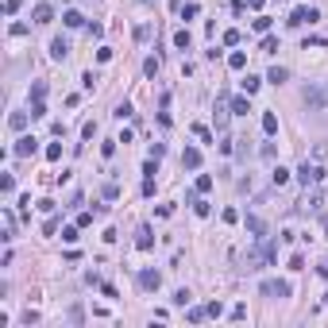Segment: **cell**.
<instances>
[{"mask_svg": "<svg viewBox=\"0 0 328 328\" xmlns=\"http://www.w3.org/2000/svg\"><path fill=\"white\" fill-rule=\"evenodd\" d=\"M35 151H39V139H31V135H23V139H19V143L12 147V155H19V159H27V155H35Z\"/></svg>", "mask_w": 328, "mask_h": 328, "instance_id": "obj_7", "label": "cell"}, {"mask_svg": "<svg viewBox=\"0 0 328 328\" xmlns=\"http://www.w3.org/2000/svg\"><path fill=\"white\" fill-rule=\"evenodd\" d=\"M239 43V31L232 27V31H224V46H236Z\"/></svg>", "mask_w": 328, "mask_h": 328, "instance_id": "obj_37", "label": "cell"}, {"mask_svg": "<svg viewBox=\"0 0 328 328\" xmlns=\"http://www.w3.org/2000/svg\"><path fill=\"white\" fill-rule=\"evenodd\" d=\"M259 294H263V298L282 301V298H290V294H294V286H290V282H282V278H267V282L259 286Z\"/></svg>", "mask_w": 328, "mask_h": 328, "instance_id": "obj_4", "label": "cell"}, {"mask_svg": "<svg viewBox=\"0 0 328 328\" xmlns=\"http://www.w3.org/2000/svg\"><path fill=\"white\" fill-rule=\"evenodd\" d=\"M259 85H263V77H255V74L243 77V93H247V97H251V93H259Z\"/></svg>", "mask_w": 328, "mask_h": 328, "instance_id": "obj_18", "label": "cell"}, {"mask_svg": "<svg viewBox=\"0 0 328 328\" xmlns=\"http://www.w3.org/2000/svg\"><path fill=\"white\" fill-rule=\"evenodd\" d=\"M228 317H232V321H243V317H247V305H232V313H228Z\"/></svg>", "mask_w": 328, "mask_h": 328, "instance_id": "obj_40", "label": "cell"}, {"mask_svg": "<svg viewBox=\"0 0 328 328\" xmlns=\"http://www.w3.org/2000/svg\"><path fill=\"white\" fill-rule=\"evenodd\" d=\"M197 12H201V8H197V4H185V8H181V19H193Z\"/></svg>", "mask_w": 328, "mask_h": 328, "instance_id": "obj_42", "label": "cell"}, {"mask_svg": "<svg viewBox=\"0 0 328 328\" xmlns=\"http://www.w3.org/2000/svg\"><path fill=\"white\" fill-rule=\"evenodd\" d=\"M228 105H232V116H247V112H251V101H247V97H232Z\"/></svg>", "mask_w": 328, "mask_h": 328, "instance_id": "obj_11", "label": "cell"}, {"mask_svg": "<svg viewBox=\"0 0 328 328\" xmlns=\"http://www.w3.org/2000/svg\"><path fill=\"white\" fill-rule=\"evenodd\" d=\"M205 309H209V317H220V313H224V305H220V301H209Z\"/></svg>", "mask_w": 328, "mask_h": 328, "instance_id": "obj_44", "label": "cell"}, {"mask_svg": "<svg viewBox=\"0 0 328 328\" xmlns=\"http://www.w3.org/2000/svg\"><path fill=\"white\" fill-rule=\"evenodd\" d=\"M205 317H209V309H205V305H193V309L185 313V321H189V325H201Z\"/></svg>", "mask_w": 328, "mask_h": 328, "instance_id": "obj_15", "label": "cell"}, {"mask_svg": "<svg viewBox=\"0 0 328 328\" xmlns=\"http://www.w3.org/2000/svg\"><path fill=\"white\" fill-rule=\"evenodd\" d=\"M54 19V8L50 4H35V23H50Z\"/></svg>", "mask_w": 328, "mask_h": 328, "instance_id": "obj_12", "label": "cell"}, {"mask_svg": "<svg viewBox=\"0 0 328 328\" xmlns=\"http://www.w3.org/2000/svg\"><path fill=\"white\" fill-rule=\"evenodd\" d=\"M193 212H197V216H209L212 205H209V201H201V197H193Z\"/></svg>", "mask_w": 328, "mask_h": 328, "instance_id": "obj_26", "label": "cell"}, {"mask_svg": "<svg viewBox=\"0 0 328 328\" xmlns=\"http://www.w3.org/2000/svg\"><path fill=\"white\" fill-rule=\"evenodd\" d=\"M62 23H66V27H81L85 15H81V12H66V15H62Z\"/></svg>", "mask_w": 328, "mask_h": 328, "instance_id": "obj_21", "label": "cell"}, {"mask_svg": "<svg viewBox=\"0 0 328 328\" xmlns=\"http://www.w3.org/2000/svg\"><path fill=\"white\" fill-rule=\"evenodd\" d=\"M112 116H116V120H128V116H132V105H128V101H124V105H116V112H112Z\"/></svg>", "mask_w": 328, "mask_h": 328, "instance_id": "obj_35", "label": "cell"}, {"mask_svg": "<svg viewBox=\"0 0 328 328\" xmlns=\"http://www.w3.org/2000/svg\"><path fill=\"white\" fill-rule=\"evenodd\" d=\"M321 274H325V278H328V259H325V263H321Z\"/></svg>", "mask_w": 328, "mask_h": 328, "instance_id": "obj_47", "label": "cell"}, {"mask_svg": "<svg viewBox=\"0 0 328 328\" xmlns=\"http://www.w3.org/2000/svg\"><path fill=\"white\" fill-rule=\"evenodd\" d=\"M46 116V105L43 101H35V105H31V120H43Z\"/></svg>", "mask_w": 328, "mask_h": 328, "instance_id": "obj_34", "label": "cell"}, {"mask_svg": "<svg viewBox=\"0 0 328 328\" xmlns=\"http://www.w3.org/2000/svg\"><path fill=\"white\" fill-rule=\"evenodd\" d=\"M181 166H185V170H197V166H201V151L185 147V151H181Z\"/></svg>", "mask_w": 328, "mask_h": 328, "instance_id": "obj_8", "label": "cell"}, {"mask_svg": "<svg viewBox=\"0 0 328 328\" xmlns=\"http://www.w3.org/2000/svg\"><path fill=\"white\" fill-rule=\"evenodd\" d=\"M8 128H12V132H23V128H27V112H12V116H8Z\"/></svg>", "mask_w": 328, "mask_h": 328, "instance_id": "obj_14", "label": "cell"}, {"mask_svg": "<svg viewBox=\"0 0 328 328\" xmlns=\"http://www.w3.org/2000/svg\"><path fill=\"white\" fill-rule=\"evenodd\" d=\"M0 189H4V197H12V189H15V178H12V174H4V178H0Z\"/></svg>", "mask_w": 328, "mask_h": 328, "instance_id": "obj_28", "label": "cell"}, {"mask_svg": "<svg viewBox=\"0 0 328 328\" xmlns=\"http://www.w3.org/2000/svg\"><path fill=\"white\" fill-rule=\"evenodd\" d=\"M116 197H120V185H116V181H108V185H105V201H116Z\"/></svg>", "mask_w": 328, "mask_h": 328, "instance_id": "obj_36", "label": "cell"}, {"mask_svg": "<svg viewBox=\"0 0 328 328\" xmlns=\"http://www.w3.org/2000/svg\"><path fill=\"white\" fill-rule=\"evenodd\" d=\"M321 178H325V166L321 163H309V159H305V163L298 166V181L305 189H309V185H321Z\"/></svg>", "mask_w": 328, "mask_h": 328, "instance_id": "obj_3", "label": "cell"}, {"mask_svg": "<svg viewBox=\"0 0 328 328\" xmlns=\"http://www.w3.org/2000/svg\"><path fill=\"white\" fill-rule=\"evenodd\" d=\"M255 31H263V35H267V31H270V15H259V19H255Z\"/></svg>", "mask_w": 328, "mask_h": 328, "instance_id": "obj_38", "label": "cell"}, {"mask_svg": "<svg viewBox=\"0 0 328 328\" xmlns=\"http://www.w3.org/2000/svg\"><path fill=\"white\" fill-rule=\"evenodd\" d=\"M193 189H197V193H212V174H201Z\"/></svg>", "mask_w": 328, "mask_h": 328, "instance_id": "obj_24", "label": "cell"}, {"mask_svg": "<svg viewBox=\"0 0 328 328\" xmlns=\"http://www.w3.org/2000/svg\"><path fill=\"white\" fill-rule=\"evenodd\" d=\"M135 247H139V251H151V247H155V236H151V228H147V224L139 228V236H135Z\"/></svg>", "mask_w": 328, "mask_h": 328, "instance_id": "obj_10", "label": "cell"}, {"mask_svg": "<svg viewBox=\"0 0 328 328\" xmlns=\"http://www.w3.org/2000/svg\"><path fill=\"white\" fill-rule=\"evenodd\" d=\"M317 19H321V12L301 4V8H294V12H290V19H286V23H290V27H305V23H317Z\"/></svg>", "mask_w": 328, "mask_h": 328, "instance_id": "obj_5", "label": "cell"}, {"mask_svg": "<svg viewBox=\"0 0 328 328\" xmlns=\"http://www.w3.org/2000/svg\"><path fill=\"white\" fill-rule=\"evenodd\" d=\"M228 66H232V70H243V66H247V54H243V50L228 54Z\"/></svg>", "mask_w": 328, "mask_h": 328, "instance_id": "obj_23", "label": "cell"}, {"mask_svg": "<svg viewBox=\"0 0 328 328\" xmlns=\"http://www.w3.org/2000/svg\"><path fill=\"white\" fill-rule=\"evenodd\" d=\"M270 181H274V185H286V181H290V170H286V166H274V170H270Z\"/></svg>", "mask_w": 328, "mask_h": 328, "instance_id": "obj_17", "label": "cell"}, {"mask_svg": "<svg viewBox=\"0 0 328 328\" xmlns=\"http://www.w3.org/2000/svg\"><path fill=\"white\" fill-rule=\"evenodd\" d=\"M116 143H120V139H108L105 147H101V155H105V159H112V155H116Z\"/></svg>", "mask_w": 328, "mask_h": 328, "instance_id": "obj_39", "label": "cell"}, {"mask_svg": "<svg viewBox=\"0 0 328 328\" xmlns=\"http://www.w3.org/2000/svg\"><path fill=\"white\" fill-rule=\"evenodd\" d=\"M174 305L185 309V305H189V290H174Z\"/></svg>", "mask_w": 328, "mask_h": 328, "instance_id": "obj_32", "label": "cell"}, {"mask_svg": "<svg viewBox=\"0 0 328 328\" xmlns=\"http://www.w3.org/2000/svg\"><path fill=\"white\" fill-rule=\"evenodd\" d=\"M46 97V81H35V85H31V101H43Z\"/></svg>", "mask_w": 328, "mask_h": 328, "instance_id": "obj_27", "label": "cell"}, {"mask_svg": "<svg viewBox=\"0 0 328 328\" xmlns=\"http://www.w3.org/2000/svg\"><path fill=\"white\" fill-rule=\"evenodd\" d=\"M193 135L201 139V143H212V132L205 128V124H193Z\"/></svg>", "mask_w": 328, "mask_h": 328, "instance_id": "obj_25", "label": "cell"}, {"mask_svg": "<svg viewBox=\"0 0 328 328\" xmlns=\"http://www.w3.org/2000/svg\"><path fill=\"white\" fill-rule=\"evenodd\" d=\"M274 50H278V39H274V35H267V39H263V54H274Z\"/></svg>", "mask_w": 328, "mask_h": 328, "instance_id": "obj_33", "label": "cell"}, {"mask_svg": "<svg viewBox=\"0 0 328 328\" xmlns=\"http://www.w3.org/2000/svg\"><path fill=\"white\" fill-rule=\"evenodd\" d=\"M62 239H66V243H77V228H62Z\"/></svg>", "mask_w": 328, "mask_h": 328, "instance_id": "obj_43", "label": "cell"}, {"mask_svg": "<svg viewBox=\"0 0 328 328\" xmlns=\"http://www.w3.org/2000/svg\"><path fill=\"white\" fill-rule=\"evenodd\" d=\"M66 54H70V43H66V39L58 35V39L50 43V58H54V62H66Z\"/></svg>", "mask_w": 328, "mask_h": 328, "instance_id": "obj_9", "label": "cell"}, {"mask_svg": "<svg viewBox=\"0 0 328 328\" xmlns=\"http://www.w3.org/2000/svg\"><path fill=\"white\" fill-rule=\"evenodd\" d=\"M305 108H309V112H328V85L325 81L305 85Z\"/></svg>", "mask_w": 328, "mask_h": 328, "instance_id": "obj_2", "label": "cell"}, {"mask_svg": "<svg viewBox=\"0 0 328 328\" xmlns=\"http://www.w3.org/2000/svg\"><path fill=\"white\" fill-rule=\"evenodd\" d=\"M263 132H267V135L278 132V116H274V112H263Z\"/></svg>", "mask_w": 328, "mask_h": 328, "instance_id": "obj_19", "label": "cell"}, {"mask_svg": "<svg viewBox=\"0 0 328 328\" xmlns=\"http://www.w3.org/2000/svg\"><path fill=\"white\" fill-rule=\"evenodd\" d=\"M135 39H139V43H147V39H151V23H139V27H135Z\"/></svg>", "mask_w": 328, "mask_h": 328, "instance_id": "obj_30", "label": "cell"}, {"mask_svg": "<svg viewBox=\"0 0 328 328\" xmlns=\"http://www.w3.org/2000/svg\"><path fill=\"white\" fill-rule=\"evenodd\" d=\"M19 4H23V0H4V12L15 15V12H19Z\"/></svg>", "mask_w": 328, "mask_h": 328, "instance_id": "obj_41", "label": "cell"}, {"mask_svg": "<svg viewBox=\"0 0 328 328\" xmlns=\"http://www.w3.org/2000/svg\"><path fill=\"white\" fill-rule=\"evenodd\" d=\"M317 159H321V163H328V143H317Z\"/></svg>", "mask_w": 328, "mask_h": 328, "instance_id": "obj_45", "label": "cell"}, {"mask_svg": "<svg viewBox=\"0 0 328 328\" xmlns=\"http://www.w3.org/2000/svg\"><path fill=\"white\" fill-rule=\"evenodd\" d=\"M143 74H147V77H159V58H147V62H143Z\"/></svg>", "mask_w": 328, "mask_h": 328, "instance_id": "obj_29", "label": "cell"}, {"mask_svg": "<svg viewBox=\"0 0 328 328\" xmlns=\"http://www.w3.org/2000/svg\"><path fill=\"white\" fill-rule=\"evenodd\" d=\"M174 46H178V50H189V31H185V27L174 31Z\"/></svg>", "mask_w": 328, "mask_h": 328, "instance_id": "obj_22", "label": "cell"}, {"mask_svg": "<svg viewBox=\"0 0 328 328\" xmlns=\"http://www.w3.org/2000/svg\"><path fill=\"white\" fill-rule=\"evenodd\" d=\"M247 8H255V12H259V8H263V0H247Z\"/></svg>", "mask_w": 328, "mask_h": 328, "instance_id": "obj_46", "label": "cell"}, {"mask_svg": "<svg viewBox=\"0 0 328 328\" xmlns=\"http://www.w3.org/2000/svg\"><path fill=\"white\" fill-rule=\"evenodd\" d=\"M286 77H290V70H286V66H270V74H267V81H274V85H282Z\"/></svg>", "mask_w": 328, "mask_h": 328, "instance_id": "obj_16", "label": "cell"}, {"mask_svg": "<svg viewBox=\"0 0 328 328\" xmlns=\"http://www.w3.org/2000/svg\"><path fill=\"white\" fill-rule=\"evenodd\" d=\"M274 255H278V247H274V239H259V247L255 251H247V270H263L267 263H274Z\"/></svg>", "mask_w": 328, "mask_h": 328, "instance_id": "obj_1", "label": "cell"}, {"mask_svg": "<svg viewBox=\"0 0 328 328\" xmlns=\"http://www.w3.org/2000/svg\"><path fill=\"white\" fill-rule=\"evenodd\" d=\"M301 209H305V212H317V209H321V193L313 189V193H309L305 201H301Z\"/></svg>", "mask_w": 328, "mask_h": 328, "instance_id": "obj_20", "label": "cell"}, {"mask_svg": "<svg viewBox=\"0 0 328 328\" xmlns=\"http://www.w3.org/2000/svg\"><path fill=\"white\" fill-rule=\"evenodd\" d=\"M139 4H155V0H139Z\"/></svg>", "mask_w": 328, "mask_h": 328, "instance_id": "obj_48", "label": "cell"}, {"mask_svg": "<svg viewBox=\"0 0 328 328\" xmlns=\"http://www.w3.org/2000/svg\"><path fill=\"white\" fill-rule=\"evenodd\" d=\"M46 159H50V163H58V159H62V143H50V147H46Z\"/></svg>", "mask_w": 328, "mask_h": 328, "instance_id": "obj_31", "label": "cell"}, {"mask_svg": "<svg viewBox=\"0 0 328 328\" xmlns=\"http://www.w3.org/2000/svg\"><path fill=\"white\" fill-rule=\"evenodd\" d=\"M135 282H139V290L155 294V290L163 286V274H159V270H139V274H135Z\"/></svg>", "mask_w": 328, "mask_h": 328, "instance_id": "obj_6", "label": "cell"}, {"mask_svg": "<svg viewBox=\"0 0 328 328\" xmlns=\"http://www.w3.org/2000/svg\"><path fill=\"white\" fill-rule=\"evenodd\" d=\"M247 232H251L255 239H263V236H267V224L259 220V216H247Z\"/></svg>", "mask_w": 328, "mask_h": 328, "instance_id": "obj_13", "label": "cell"}]
</instances>
